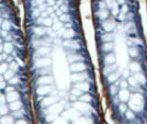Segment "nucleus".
Masks as SVG:
<instances>
[{"label":"nucleus","mask_w":147,"mask_h":124,"mask_svg":"<svg viewBox=\"0 0 147 124\" xmlns=\"http://www.w3.org/2000/svg\"><path fill=\"white\" fill-rule=\"evenodd\" d=\"M2 124H12V119L11 118H2L1 119Z\"/></svg>","instance_id":"nucleus-2"},{"label":"nucleus","mask_w":147,"mask_h":124,"mask_svg":"<svg viewBox=\"0 0 147 124\" xmlns=\"http://www.w3.org/2000/svg\"><path fill=\"white\" fill-rule=\"evenodd\" d=\"M99 62L113 124H147V41L140 0H92Z\"/></svg>","instance_id":"nucleus-1"},{"label":"nucleus","mask_w":147,"mask_h":124,"mask_svg":"<svg viewBox=\"0 0 147 124\" xmlns=\"http://www.w3.org/2000/svg\"><path fill=\"white\" fill-rule=\"evenodd\" d=\"M19 106H20V103H13L12 106H11V108H12L13 110H16V109H18Z\"/></svg>","instance_id":"nucleus-3"},{"label":"nucleus","mask_w":147,"mask_h":124,"mask_svg":"<svg viewBox=\"0 0 147 124\" xmlns=\"http://www.w3.org/2000/svg\"><path fill=\"white\" fill-rule=\"evenodd\" d=\"M18 124H26V123L23 122V121H20V122H18Z\"/></svg>","instance_id":"nucleus-4"},{"label":"nucleus","mask_w":147,"mask_h":124,"mask_svg":"<svg viewBox=\"0 0 147 124\" xmlns=\"http://www.w3.org/2000/svg\"><path fill=\"white\" fill-rule=\"evenodd\" d=\"M145 3H146V13H147V0H145Z\"/></svg>","instance_id":"nucleus-5"}]
</instances>
